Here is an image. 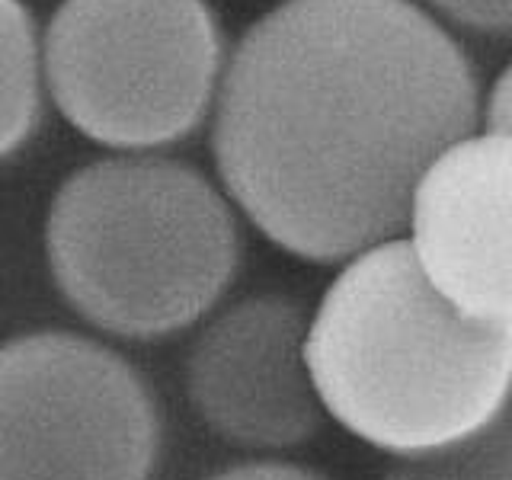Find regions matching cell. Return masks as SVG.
<instances>
[{
    "instance_id": "6da1fadb",
    "label": "cell",
    "mask_w": 512,
    "mask_h": 480,
    "mask_svg": "<svg viewBox=\"0 0 512 480\" xmlns=\"http://www.w3.org/2000/svg\"><path fill=\"white\" fill-rule=\"evenodd\" d=\"M474 116L471 61L410 0H285L228 64L215 160L272 244L336 263L410 218Z\"/></svg>"
},
{
    "instance_id": "7a4b0ae2",
    "label": "cell",
    "mask_w": 512,
    "mask_h": 480,
    "mask_svg": "<svg viewBox=\"0 0 512 480\" xmlns=\"http://www.w3.org/2000/svg\"><path fill=\"white\" fill-rule=\"evenodd\" d=\"M320 404L352 436L416 458L490 426L512 397V320L458 311L410 240L375 244L320 301L304 336Z\"/></svg>"
},
{
    "instance_id": "3957f363",
    "label": "cell",
    "mask_w": 512,
    "mask_h": 480,
    "mask_svg": "<svg viewBox=\"0 0 512 480\" xmlns=\"http://www.w3.org/2000/svg\"><path fill=\"white\" fill-rule=\"evenodd\" d=\"M45 250L71 308L125 340L192 327L240 263L228 202L167 157H112L71 173L48 212Z\"/></svg>"
},
{
    "instance_id": "277c9868",
    "label": "cell",
    "mask_w": 512,
    "mask_h": 480,
    "mask_svg": "<svg viewBox=\"0 0 512 480\" xmlns=\"http://www.w3.org/2000/svg\"><path fill=\"white\" fill-rule=\"evenodd\" d=\"M221 32L202 0H64L45 80L77 132L122 151L180 141L212 103Z\"/></svg>"
},
{
    "instance_id": "5b68a950",
    "label": "cell",
    "mask_w": 512,
    "mask_h": 480,
    "mask_svg": "<svg viewBox=\"0 0 512 480\" xmlns=\"http://www.w3.org/2000/svg\"><path fill=\"white\" fill-rule=\"evenodd\" d=\"M164 423L119 352L42 330L0 346V480H151Z\"/></svg>"
},
{
    "instance_id": "8992f818",
    "label": "cell",
    "mask_w": 512,
    "mask_h": 480,
    "mask_svg": "<svg viewBox=\"0 0 512 480\" xmlns=\"http://www.w3.org/2000/svg\"><path fill=\"white\" fill-rule=\"evenodd\" d=\"M301 304L260 295L205 327L189 352L192 407L221 439L244 448H288L320 429V397L304 362Z\"/></svg>"
},
{
    "instance_id": "52a82bcc",
    "label": "cell",
    "mask_w": 512,
    "mask_h": 480,
    "mask_svg": "<svg viewBox=\"0 0 512 480\" xmlns=\"http://www.w3.org/2000/svg\"><path fill=\"white\" fill-rule=\"evenodd\" d=\"M413 250L458 311L512 320V135H464L432 160L410 205Z\"/></svg>"
},
{
    "instance_id": "ba28073f",
    "label": "cell",
    "mask_w": 512,
    "mask_h": 480,
    "mask_svg": "<svg viewBox=\"0 0 512 480\" xmlns=\"http://www.w3.org/2000/svg\"><path fill=\"white\" fill-rule=\"evenodd\" d=\"M39 122V45L20 0H0V160Z\"/></svg>"
},
{
    "instance_id": "9c48e42d",
    "label": "cell",
    "mask_w": 512,
    "mask_h": 480,
    "mask_svg": "<svg viewBox=\"0 0 512 480\" xmlns=\"http://www.w3.org/2000/svg\"><path fill=\"white\" fill-rule=\"evenodd\" d=\"M384 480H512V420H493L474 436L394 464Z\"/></svg>"
},
{
    "instance_id": "30bf717a",
    "label": "cell",
    "mask_w": 512,
    "mask_h": 480,
    "mask_svg": "<svg viewBox=\"0 0 512 480\" xmlns=\"http://www.w3.org/2000/svg\"><path fill=\"white\" fill-rule=\"evenodd\" d=\"M455 23L480 32H512V0H432Z\"/></svg>"
},
{
    "instance_id": "8fae6325",
    "label": "cell",
    "mask_w": 512,
    "mask_h": 480,
    "mask_svg": "<svg viewBox=\"0 0 512 480\" xmlns=\"http://www.w3.org/2000/svg\"><path fill=\"white\" fill-rule=\"evenodd\" d=\"M208 480H324L311 471H301L295 464H279V461H253V464H237Z\"/></svg>"
},
{
    "instance_id": "7c38bea8",
    "label": "cell",
    "mask_w": 512,
    "mask_h": 480,
    "mask_svg": "<svg viewBox=\"0 0 512 480\" xmlns=\"http://www.w3.org/2000/svg\"><path fill=\"white\" fill-rule=\"evenodd\" d=\"M487 122H490L493 132L512 135V64L503 71V77L496 80V87L490 93Z\"/></svg>"
}]
</instances>
